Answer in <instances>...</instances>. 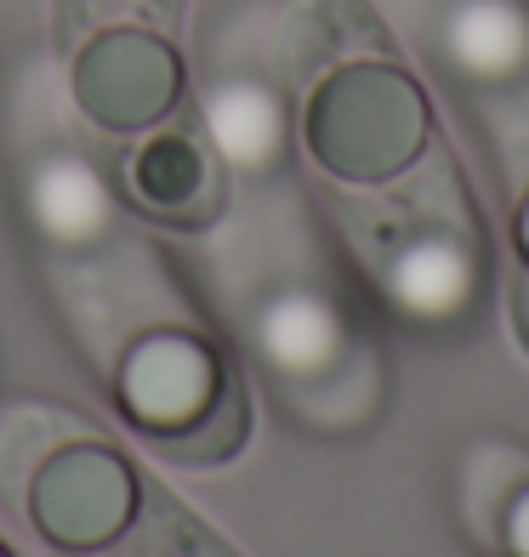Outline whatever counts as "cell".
Listing matches in <instances>:
<instances>
[{
  "mask_svg": "<svg viewBox=\"0 0 529 557\" xmlns=\"http://www.w3.org/2000/svg\"><path fill=\"white\" fill-rule=\"evenodd\" d=\"M518 250H524V268H529V199L518 206Z\"/></svg>",
  "mask_w": 529,
  "mask_h": 557,
  "instance_id": "10",
  "label": "cell"
},
{
  "mask_svg": "<svg viewBox=\"0 0 529 557\" xmlns=\"http://www.w3.org/2000/svg\"><path fill=\"white\" fill-rule=\"evenodd\" d=\"M125 188L165 222H206L217 211V165L188 132H155L125 160Z\"/></svg>",
  "mask_w": 529,
  "mask_h": 557,
  "instance_id": "5",
  "label": "cell"
},
{
  "mask_svg": "<svg viewBox=\"0 0 529 557\" xmlns=\"http://www.w3.org/2000/svg\"><path fill=\"white\" fill-rule=\"evenodd\" d=\"M29 199H35L40 227L58 239H91L97 227L109 222V194L91 176V165H81V160L40 165L35 183H29Z\"/></svg>",
  "mask_w": 529,
  "mask_h": 557,
  "instance_id": "6",
  "label": "cell"
},
{
  "mask_svg": "<svg viewBox=\"0 0 529 557\" xmlns=\"http://www.w3.org/2000/svg\"><path fill=\"white\" fill-rule=\"evenodd\" d=\"M211 137L217 148L229 154L234 165H268L273 148H280V109H273V97L262 86H222L211 97Z\"/></svg>",
  "mask_w": 529,
  "mask_h": 557,
  "instance_id": "7",
  "label": "cell"
},
{
  "mask_svg": "<svg viewBox=\"0 0 529 557\" xmlns=\"http://www.w3.org/2000/svg\"><path fill=\"white\" fill-rule=\"evenodd\" d=\"M513 324H518V342L529 347V268L518 273V290H513Z\"/></svg>",
  "mask_w": 529,
  "mask_h": 557,
  "instance_id": "9",
  "label": "cell"
},
{
  "mask_svg": "<svg viewBox=\"0 0 529 557\" xmlns=\"http://www.w3.org/2000/svg\"><path fill=\"white\" fill-rule=\"evenodd\" d=\"M143 512V484L132 461L103 438H69L46 449L29 472V518L63 552H103L132 535Z\"/></svg>",
  "mask_w": 529,
  "mask_h": 557,
  "instance_id": "3",
  "label": "cell"
},
{
  "mask_svg": "<svg viewBox=\"0 0 529 557\" xmlns=\"http://www.w3.org/2000/svg\"><path fill=\"white\" fill-rule=\"evenodd\" d=\"M69 91L74 109L103 132H155L183 97V58L165 35L114 23L74 52Z\"/></svg>",
  "mask_w": 529,
  "mask_h": 557,
  "instance_id": "4",
  "label": "cell"
},
{
  "mask_svg": "<svg viewBox=\"0 0 529 557\" xmlns=\"http://www.w3.org/2000/svg\"><path fill=\"white\" fill-rule=\"evenodd\" d=\"M120 410L176 461H229L245 444V393L211 342L148 331L114 370Z\"/></svg>",
  "mask_w": 529,
  "mask_h": 557,
  "instance_id": "1",
  "label": "cell"
},
{
  "mask_svg": "<svg viewBox=\"0 0 529 557\" xmlns=\"http://www.w3.org/2000/svg\"><path fill=\"white\" fill-rule=\"evenodd\" d=\"M427 97L393 63H342L308 91L302 143L336 183H393L427 148Z\"/></svg>",
  "mask_w": 529,
  "mask_h": 557,
  "instance_id": "2",
  "label": "cell"
},
{
  "mask_svg": "<svg viewBox=\"0 0 529 557\" xmlns=\"http://www.w3.org/2000/svg\"><path fill=\"white\" fill-rule=\"evenodd\" d=\"M501 546H507V557H529V490H518L501 518Z\"/></svg>",
  "mask_w": 529,
  "mask_h": 557,
  "instance_id": "8",
  "label": "cell"
},
{
  "mask_svg": "<svg viewBox=\"0 0 529 557\" xmlns=\"http://www.w3.org/2000/svg\"><path fill=\"white\" fill-rule=\"evenodd\" d=\"M0 557H12V552H7V546H0Z\"/></svg>",
  "mask_w": 529,
  "mask_h": 557,
  "instance_id": "11",
  "label": "cell"
}]
</instances>
